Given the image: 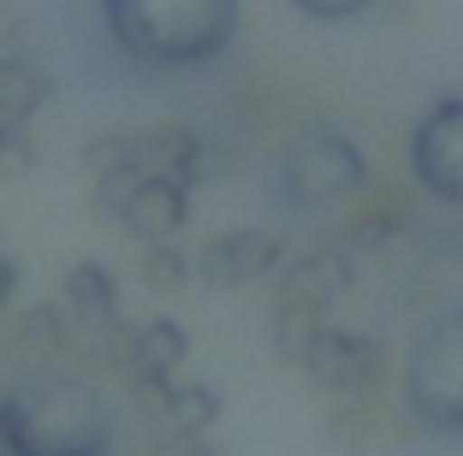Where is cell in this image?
Masks as SVG:
<instances>
[{"mask_svg": "<svg viewBox=\"0 0 463 456\" xmlns=\"http://www.w3.org/2000/svg\"><path fill=\"white\" fill-rule=\"evenodd\" d=\"M13 284H18V267H13V261H6V249H0V302L13 296Z\"/></svg>", "mask_w": 463, "mask_h": 456, "instance_id": "ac0fdd59", "label": "cell"}, {"mask_svg": "<svg viewBox=\"0 0 463 456\" xmlns=\"http://www.w3.org/2000/svg\"><path fill=\"white\" fill-rule=\"evenodd\" d=\"M404 409L416 427L439 439H463V309L422 321L404 349Z\"/></svg>", "mask_w": 463, "mask_h": 456, "instance_id": "277c9868", "label": "cell"}, {"mask_svg": "<svg viewBox=\"0 0 463 456\" xmlns=\"http://www.w3.org/2000/svg\"><path fill=\"white\" fill-rule=\"evenodd\" d=\"M113 219L131 237H143V249L149 243H173L184 231V219H191V184L173 172H137L125 184V196L113 201Z\"/></svg>", "mask_w": 463, "mask_h": 456, "instance_id": "8992f818", "label": "cell"}, {"mask_svg": "<svg viewBox=\"0 0 463 456\" xmlns=\"http://www.w3.org/2000/svg\"><path fill=\"white\" fill-rule=\"evenodd\" d=\"M48 83L24 66V60H0V136H13L30 125V113L42 107Z\"/></svg>", "mask_w": 463, "mask_h": 456, "instance_id": "7c38bea8", "label": "cell"}, {"mask_svg": "<svg viewBox=\"0 0 463 456\" xmlns=\"http://www.w3.org/2000/svg\"><path fill=\"white\" fill-rule=\"evenodd\" d=\"M184 279H191V261L178 256L173 243H149V249H143V284H149V291H178Z\"/></svg>", "mask_w": 463, "mask_h": 456, "instance_id": "9a60e30c", "label": "cell"}, {"mask_svg": "<svg viewBox=\"0 0 463 456\" xmlns=\"http://www.w3.org/2000/svg\"><path fill=\"white\" fill-rule=\"evenodd\" d=\"M356 284V267L339 243L333 249H309V256L279 267V302H303V309H333L345 291Z\"/></svg>", "mask_w": 463, "mask_h": 456, "instance_id": "30bf717a", "label": "cell"}, {"mask_svg": "<svg viewBox=\"0 0 463 456\" xmlns=\"http://www.w3.org/2000/svg\"><path fill=\"white\" fill-rule=\"evenodd\" d=\"M113 54L143 78H191L232 54L238 0H96Z\"/></svg>", "mask_w": 463, "mask_h": 456, "instance_id": "6da1fadb", "label": "cell"}, {"mask_svg": "<svg viewBox=\"0 0 463 456\" xmlns=\"http://www.w3.org/2000/svg\"><path fill=\"white\" fill-rule=\"evenodd\" d=\"M101 338H108V356L125 368V379H131V386H143V391L166 386V379H173V368L184 362V349H191V332H184L178 321H143V326L113 321Z\"/></svg>", "mask_w": 463, "mask_h": 456, "instance_id": "52a82bcc", "label": "cell"}, {"mask_svg": "<svg viewBox=\"0 0 463 456\" xmlns=\"http://www.w3.org/2000/svg\"><path fill=\"white\" fill-rule=\"evenodd\" d=\"M410 178L428 201L463 208V95H439L410 131Z\"/></svg>", "mask_w": 463, "mask_h": 456, "instance_id": "5b68a950", "label": "cell"}, {"mask_svg": "<svg viewBox=\"0 0 463 456\" xmlns=\"http://www.w3.org/2000/svg\"><path fill=\"white\" fill-rule=\"evenodd\" d=\"M155 403L166 409V421H173V433H208L220 415V397L208 386H178V379H166V386H155Z\"/></svg>", "mask_w": 463, "mask_h": 456, "instance_id": "4fadbf2b", "label": "cell"}, {"mask_svg": "<svg viewBox=\"0 0 463 456\" xmlns=\"http://www.w3.org/2000/svg\"><path fill=\"white\" fill-rule=\"evenodd\" d=\"M268 196L286 214H327V208L368 196V161H363V148L339 131H303L273 154Z\"/></svg>", "mask_w": 463, "mask_h": 456, "instance_id": "3957f363", "label": "cell"}, {"mask_svg": "<svg viewBox=\"0 0 463 456\" xmlns=\"http://www.w3.org/2000/svg\"><path fill=\"white\" fill-rule=\"evenodd\" d=\"M298 368H303V374H309L321 391H333V397H356L368 379L381 374V338L351 332V326H327V332L303 349Z\"/></svg>", "mask_w": 463, "mask_h": 456, "instance_id": "9c48e42d", "label": "cell"}, {"mask_svg": "<svg viewBox=\"0 0 463 456\" xmlns=\"http://www.w3.org/2000/svg\"><path fill=\"white\" fill-rule=\"evenodd\" d=\"M327 332V309H303V302H279L273 309V349L286 362H303V349Z\"/></svg>", "mask_w": 463, "mask_h": 456, "instance_id": "5bb4252c", "label": "cell"}, {"mask_svg": "<svg viewBox=\"0 0 463 456\" xmlns=\"http://www.w3.org/2000/svg\"><path fill=\"white\" fill-rule=\"evenodd\" d=\"M155 456H220V451L208 444V433H173Z\"/></svg>", "mask_w": 463, "mask_h": 456, "instance_id": "e0dca14e", "label": "cell"}, {"mask_svg": "<svg viewBox=\"0 0 463 456\" xmlns=\"http://www.w3.org/2000/svg\"><path fill=\"white\" fill-rule=\"evenodd\" d=\"M60 309H66V321L78 332H108L119 321V284H113V273L101 261H78L66 273V284H60Z\"/></svg>", "mask_w": 463, "mask_h": 456, "instance_id": "8fae6325", "label": "cell"}, {"mask_svg": "<svg viewBox=\"0 0 463 456\" xmlns=\"http://www.w3.org/2000/svg\"><path fill=\"white\" fill-rule=\"evenodd\" d=\"M303 18H315V24H351V18L374 13L381 0H291Z\"/></svg>", "mask_w": 463, "mask_h": 456, "instance_id": "2e32d148", "label": "cell"}, {"mask_svg": "<svg viewBox=\"0 0 463 456\" xmlns=\"http://www.w3.org/2000/svg\"><path fill=\"white\" fill-rule=\"evenodd\" d=\"M286 267V237L279 231H220V237L203 243V256H196V273L203 284L214 291H238V284H256L268 273Z\"/></svg>", "mask_w": 463, "mask_h": 456, "instance_id": "ba28073f", "label": "cell"}, {"mask_svg": "<svg viewBox=\"0 0 463 456\" xmlns=\"http://www.w3.org/2000/svg\"><path fill=\"white\" fill-rule=\"evenodd\" d=\"M0 456H113V415L101 391L66 374L0 391Z\"/></svg>", "mask_w": 463, "mask_h": 456, "instance_id": "7a4b0ae2", "label": "cell"}]
</instances>
